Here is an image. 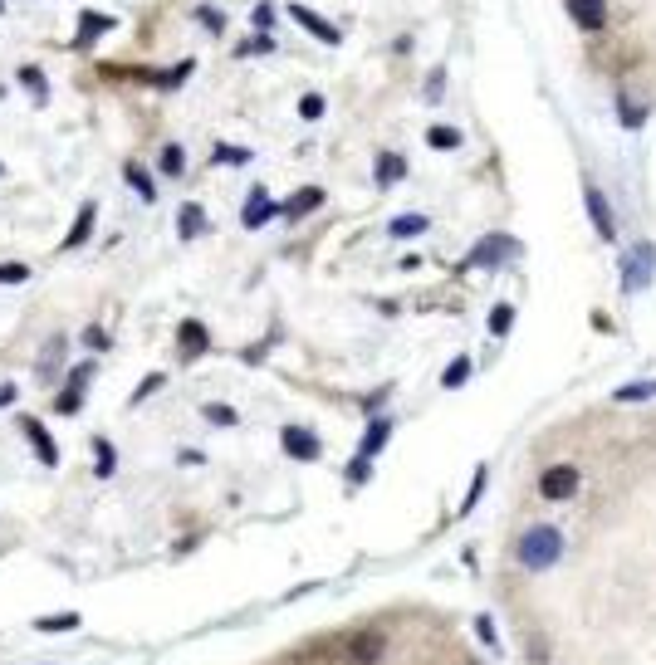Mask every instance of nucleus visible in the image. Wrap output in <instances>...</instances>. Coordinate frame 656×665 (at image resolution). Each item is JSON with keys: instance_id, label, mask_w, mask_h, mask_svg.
Here are the masks:
<instances>
[{"instance_id": "obj_1", "label": "nucleus", "mask_w": 656, "mask_h": 665, "mask_svg": "<svg viewBox=\"0 0 656 665\" xmlns=\"http://www.w3.org/2000/svg\"><path fill=\"white\" fill-rule=\"evenodd\" d=\"M563 553V533L549 529V524H539V529H529L519 538V563L524 568H549V563H559Z\"/></svg>"}, {"instance_id": "obj_2", "label": "nucleus", "mask_w": 656, "mask_h": 665, "mask_svg": "<svg viewBox=\"0 0 656 665\" xmlns=\"http://www.w3.org/2000/svg\"><path fill=\"white\" fill-rule=\"evenodd\" d=\"M94 372H98L94 357H89V362H79V367L69 372V382H64V397L54 401V411H59V416H74V411L84 406V387L94 382Z\"/></svg>"}, {"instance_id": "obj_3", "label": "nucleus", "mask_w": 656, "mask_h": 665, "mask_svg": "<svg viewBox=\"0 0 656 665\" xmlns=\"http://www.w3.org/2000/svg\"><path fill=\"white\" fill-rule=\"evenodd\" d=\"M177 353H182V362H196V357L211 353V333H206L201 318H182L177 323Z\"/></svg>"}, {"instance_id": "obj_4", "label": "nucleus", "mask_w": 656, "mask_h": 665, "mask_svg": "<svg viewBox=\"0 0 656 665\" xmlns=\"http://www.w3.org/2000/svg\"><path fill=\"white\" fill-rule=\"evenodd\" d=\"M275 216H280V206L270 201V191H265V186H255V191H250V201L240 206V225H245V230H260V225H270Z\"/></svg>"}, {"instance_id": "obj_5", "label": "nucleus", "mask_w": 656, "mask_h": 665, "mask_svg": "<svg viewBox=\"0 0 656 665\" xmlns=\"http://www.w3.org/2000/svg\"><path fill=\"white\" fill-rule=\"evenodd\" d=\"M652 269H656V250L652 245H637V250L622 260V284H627V289H642V284L652 279Z\"/></svg>"}, {"instance_id": "obj_6", "label": "nucleus", "mask_w": 656, "mask_h": 665, "mask_svg": "<svg viewBox=\"0 0 656 665\" xmlns=\"http://www.w3.org/2000/svg\"><path fill=\"white\" fill-rule=\"evenodd\" d=\"M280 445H284V455H294V460H319V450H324L309 426H284Z\"/></svg>"}, {"instance_id": "obj_7", "label": "nucleus", "mask_w": 656, "mask_h": 665, "mask_svg": "<svg viewBox=\"0 0 656 665\" xmlns=\"http://www.w3.org/2000/svg\"><path fill=\"white\" fill-rule=\"evenodd\" d=\"M573 489H578V470L573 465H554V470L539 475V494L544 499H573Z\"/></svg>"}, {"instance_id": "obj_8", "label": "nucleus", "mask_w": 656, "mask_h": 665, "mask_svg": "<svg viewBox=\"0 0 656 665\" xmlns=\"http://www.w3.org/2000/svg\"><path fill=\"white\" fill-rule=\"evenodd\" d=\"M20 431L30 436V445H35V455H40V465H49V470H54V465H59V445L49 441L45 421H40V416H20Z\"/></svg>"}, {"instance_id": "obj_9", "label": "nucleus", "mask_w": 656, "mask_h": 665, "mask_svg": "<svg viewBox=\"0 0 656 665\" xmlns=\"http://www.w3.org/2000/svg\"><path fill=\"white\" fill-rule=\"evenodd\" d=\"M324 206V186H304V191H294L289 201L280 206L284 221H299V216H309V211H319Z\"/></svg>"}, {"instance_id": "obj_10", "label": "nucleus", "mask_w": 656, "mask_h": 665, "mask_svg": "<svg viewBox=\"0 0 656 665\" xmlns=\"http://www.w3.org/2000/svg\"><path fill=\"white\" fill-rule=\"evenodd\" d=\"M113 30V15H98V10H84L79 15V35H74V45L79 49H89V45H98L103 35Z\"/></svg>"}, {"instance_id": "obj_11", "label": "nucleus", "mask_w": 656, "mask_h": 665, "mask_svg": "<svg viewBox=\"0 0 656 665\" xmlns=\"http://www.w3.org/2000/svg\"><path fill=\"white\" fill-rule=\"evenodd\" d=\"M94 221H98V206H94V201H84V206H79V216H74V225H69V235H64V250H79V245H89Z\"/></svg>"}, {"instance_id": "obj_12", "label": "nucleus", "mask_w": 656, "mask_h": 665, "mask_svg": "<svg viewBox=\"0 0 656 665\" xmlns=\"http://www.w3.org/2000/svg\"><path fill=\"white\" fill-rule=\"evenodd\" d=\"M568 15H573L583 30H603V25H608V5H603V0H568Z\"/></svg>"}, {"instance_id": "obj_13", "label": "nucleus", "mask_w": 656, "mask_h": 665, "mask_svg": "<svg viewBox=\"0 0 656 665\" xmlns=\"http://www.w3.org/2000/svg\"><path fill=\"white\" fill-rule=\"evenodd\" d=\"M206 230H211V221H206V211H201L196 201H187V206L177 211V235H182V240H201Z\"/></svg>"}, {"instance_id": "obj_14", "label": "nucleus", "mask_w": 656, "mask_h": 665, "mask_svg": "<svg viewBox=\"0 0 656 665\" xmlns=\"http://www.w3.org/2000/svg\"><path fill=\"white\" fill-rule=\"evenodd\" d=\"M289 15H294V20H299V25H304V30H309L314 40H324V45H338V30H333L328 20H319L314 10H304V5H289Z\"/></svg>"}, {"instance_id": "obj_15", "label": "nucleus", "mask_w": 656, "mask_h": 665, "mask_svg": "<svg viewBox=\"0 0 656 665\" xmlns=\"http://www.w3.org/2000/svg\"><path fill=\"white\" fill-rule=\"evenodd\" d=\"M15 79H20V89L30 93V103H35V108H45V103H49V84H45V69H35V64H25V69H20V74H15Z\"/></svg>"}, {"instance_id": "obj_16", "label": "nucleus", "mask_w": 656, "mask_h": 665, "mask_svg": "<svg viewBox=\"0 0 656 665\" xmlns=\"http://www.w3.org/2000/svg\"><path fill=\"white\" fill-rule=\"evenodd\" d=\"M588 211H593V225H598V235H603V240H612V235H617V225H612L608 201H603V191H598V186H588Z\"/></svg>"}, {"instance_id": "obj_17", "label": "nucleus", "mask_w": 656, "mask_h": 665, "mask_svg": "<svg viewBox=\"0 0 656 665\" xmlns=\"http://www.w3.org/2000/svg\"><path fill=\"white\" fill-rule=\"evenodd\" d=\"M407 177V157H397V152H382L377 157V186H392V181Z\"/></svg>"}, {"instance_id": "obj_18", "label": "nucleus", "mask_w": 656, "mask_h": 665, "mask_svg": "<svg viewBox=\"0 0 656 665\" xmlns=\"http://www.w3.org/2000/svg\"><path fill=\"white\" fill-rule=\"evenodd\" d=\"M157 167H162V177H182V172H187V152H182V147H177V142H167V147H162V157H157Z\"/></svg>"}, {"instance_id": "obj_19", "label": "nucleus", "mask_w": 656, "mask_h": 665, "mask_svg": "<svg viewBox=\"0 0 656 665\" xmlns=\"http://www.w3.org/2000/svg\"><path fill=\"white\" fill-rule=\"evenodd\" d=\"M500 255H515V245H510V240H485V245L470 255V265H495Z\"/></svg>"}, {"instance_id": "obj_20", "label": "nucleus", "mask_w": 656, "mask_h": 665, "mask_svg": "<svg viewBox=\"0 0 656 665\" xmlns=\"http://www.w3.org/2000/svg\"><path fill=\"white\" fill-rule=\"evenodd\" d=\"M123 177H128V186H133V191H138L142 201H157V186H152V177H147V172H142L138 162H128V167H123Z\"/></svg>"}, {"instance_id": "obj_21", "label": "nucleus", "mask_w": 656, "mask_h": 665, "mask_svg": "<svg viewBox=\"0 0 656 665\" xmlns=\"http://www.w3.org/2000/svg\"><path fill=\"white\" fill-rule=\"evenodd\" d=\"M201 416H206L211 426H226V431H231V426H240V416H235L231 406H221V401H206V406H201Z\"/></svg>"}, {"instance_id": "obj_22", "label": "nucleus", "mask_w": 656, "mask_h": 665, "mask_svg": "<svg viewBox=\"0 0 656 665\" xmlns=\"http://www.w3.org/2000/svg\"><path fill=\"white\" fill-rule=\"evenodd\" d=\"M377 656H382V636H358L353 641V661L358 665H373Z\"/></svg>"}, {"instance_id": "obj_23", "label": "nucleus", "mask_w": 656, "mask_h": 665, "mask_svg": "<svg viewBox=\"0 0 656 665\" xmlns=\"http://www.w3.org/2000/svg\"><path fill=\"white\" fill-rule=\"evenodd\" d=\"M250 157H255L250 147H231V142H216V162H221V167H245Z\"/></svg>"}, {"instance_id": "obj_24", "label": "nucleus", "mask_w": 656, "mask_h": 665, "mask_svg": "<svg viewBox=\"0 0 656 665\" xmlns=\"http://www.w3.org/2000/svg\"><path fill=\"white\" fill-rule=\"evenodd\" d=\"M59 362H64V338H49L45 343V357H40V377H54V367H59Z\"/></svg>"}, {"instance_id": "obj_25", "label": "nucleus", "mask_w": 656, "mask_h": 665, "mask_svg": "<svg viewBox=\"0 0 656 665\" xmlns=\"http://www.w3.org/2000/svg\"><path fill=\"white\" fill-rule=\"evenodd\" d=\"M387 436H392V426H387V421H373V426H368V436H363V455L373 460L377 450L387 445Z\"/></svg>"}, {"instance_id": "obj_26", "label": "nucleus", "mask_w": 656, "mask_h": 665, "mask_svg": "<svg viewBox=\"0 0 656 665\" xmlns=\"http://www.w3.org/2000/svg\"><path fill=\"white\" fill-rule=\"evenodd\" d=\"M191 69H196V59H182L177 69H167V74H157V84H162V89H182V84H187V74H191Z\"/></svg>"}, {"instance_id": "obj_27", "label": "nucleus", "mask_w": 656, "mask_h": 665, "mask_svg": "<svg viewBox=\"0 0 656 665\" xmlns=\"http://www.w3.org/2000/svg\"><path fill=\"white\" fill-rule=\"evenodd\" d=\"M387 230H392L397 240H407V235H422V230H426V216H397V221L387 225Z\"/></svg>"}, {"instance_id": "obj_28", "label": "nucleus", "mask_w": 656, "mask_h": 665, "mask_svg": "<svg viewBox=\"0 0 656 665\" xmlns=\"http://www.w3.org/2000/svg\"><path fill=\"white\" fill-rule=\"evenodd\" d=\"M196 20H201L211 35H221V30H226V10H216V5H196Z\"/></svg>"}, {"instance_id": "obj_29", "label": "nucleus", "mask_w": 656, "mask_h": 665, "mask_svg": "<svg viewBox=\"0 0 656 665\" xmlns=\"http://www.w3.org/2000/svg\"><path fill=\"white\" fill-rule=\"evenodd\" d=\"M35 626H40V631H74V626H79V612H59V617H40Z\"/></svg>"}, {"instance_id": "obj_30", "label": "nucleus", "mask_w": 656, "mask_h": 665, "mask_svg": "<svg viewBox=\"0 0 656 665\" xmlns=\"http://www.w3.org/2000/svg\"><path fill=\"white\" fill-rule=\"evenodd\" d=\"M426 142H431L436 152H446V147H461V133H456V128H431Z\"/></svg>"}, {"instance_id": "obj_31", "label": "nucleus", "mask_w": 656, "mask_h": 665, "mask_svg": "<svg viewBox=\"0 0 656 665\" xmlns=\"http://www.w3.org/2000/svg\"><path fill=\"white\" fill-rule=\"evenodd\" d=\"M299 118L319 123V118H324V98H319V93H304V98H299Z\"/></svg>"}, {"instance_id": "obj_32", "label": "nucleus", "mask_w": 656, "mask_h": 665, "mask_svg": "<svg viewBox=\"0 0 656 665\" xmlns=\"http://www.w3.org/2000/svg\"><path fill=\"white\" fill-rule=\"evenodd\" d=\"M617 108H622V123H627V128H642V118H647V113H642L627 93H617Z\"/></svg>"}, {"instance_id": "obj_33", "label": "nucleus", "mask_w": 656, "mask_h": 665, "mask_svg": "<svg viewBox=\"0 0 656 665\" xmlns=\"http://www.w3.org/2000/svg\"><path fill=\"white\" fill-rule=\"evenodd\" d=\"M25 279H30V265H20V260L0 265V284H25Z\"/></svg>"}, {"instance_id": "obj_34", "label": "nucleus", "mask_w": 656, "mask_h": 665, "mask_svg": "<svg viewBox=\"0 0 656 665\" xmlns=\"http://www.w3.org/2000/svg\"><path fill=\"white\" fill-rule=\"evenodd\" d=\"M270 49H275V40H270V35H255V40L235 45V54H240V59H250V54H270Z\"/></svg>"}, {"instance_id": "obj_35", "label": "nucleus", "mask_w": 656, "mask_h": 665, "mask_svg": "<svg viewBox=\"0 0 656 665\" xmlns=\"http://www.w3.org/2000/svg\"><path fill=\"white\" fill-rule=\"evenodd\" d=\"M157 387H162V372H152V377H142V382H138V392H133V401H128V406H142V401L152 397Z\"/></svg>"}, {"instance_id": "obj_36", "label": "nucleus", "mask_w": 656, "mask_h": 665, "mask_svg": "<svg viewBox=\"0 0 656 665\" xmlns=\"http://www.w3.org/2000/svg\"><path fill=\"white\" fill-rule=\"evenodd\" d=\"M466 377H470V362H466V357H456V362L446 367V377H441V382H446V387H461Z\"/></svg>"}, {"instance_id": "obj_37", "label": "nucleus", "mask_w": 656, "mask_h": 665, "mask_svg": "<svg viewBox=\"0 0 656 665\" xmlns=\"http://www.w3.org/2000/svg\"><path fill=\"white\" fill-rule=\"evenodd\" d=\"M94 450H98V475L108 480V475H113V465H118V460H113V445H108V441H94Z\"/></svg>"}, {"instance_id": "obj_38", "label": "nucleus", "mask_w": 656, "mask_h": 665, "mask_svg": "<svg viewBox=\"0 0 656 665\" xmlns=\"http://www.w3.org/2000/svg\"><path fill=\"white\" fill-rule=\"evenodd\" d=\"M617 397H622V401H642V397H656V382H632V387H622Z\"/></svg>"}, {"instance_id": "obj_39", "label": "nucleus", "mask_w": 656, "mask_h": 665, "mask_svg": "<svg viewBox=\"0 0 656 665\" xmlns=\"http://www.w3.org/2000/svg\"><path fill=\"white\" fill-rule=\"evenodd\" d=\"M510 313H515L510 304H500V309L490 313V333H510Z\"/></svg>"}, {"instance_id": "obj_40", "label": "nucleus", "mask_w": 656, "mask_h": 665, "mask_svg": "<svg viewBox=\"0 0 656 665\" xmlns=\"http://www.w3.org/2000/svg\"><path fill=\"white\" fill-rule=\"evenodd\" d=\"M84 343H89V348H108V333H103V328H94V323H89V328H84Z\"/></svg>"}, {"instance_id": "obj_41", "label": "nucleus", "mask_w": 656, "mask_h": 665, "mask_svg": "<svg viewBox=\"0 0 656 665\" xmlns=\"http://www.w3.org/2000/svg\"><path fill=\"white\" fill-rule=\"evenodd\" d=\"M270 20H275V5H255V25H260V35L270 30Z\"/></svg>"}, {"instance_id": "obj_42", "label": "nucleus", "mask_w": 656, "mask_h": 665, "mask_svg": "<svg viewBox=\"0 0 656 665\" xmlns=\"http://www.w3.org/2000/svg\"><path fill=\"white\" fill-rule=\"evenodd\" d=\"M0 406H15V382H0Z\"/></svg>"}, {"instance_id": "obj_43", "label": "nucleus", "mask_w": 656, "mask_h": 665, "mask_svg": "<svg viewBox=\"0 0 656 665\" xmlns=\"http://www.w3.org/2000/svg\"><path fill=\"white\" fill-rule=\"evenodd\" d=\"M0 15H5V0H0Z\"/></svg>"}]
</instances>
